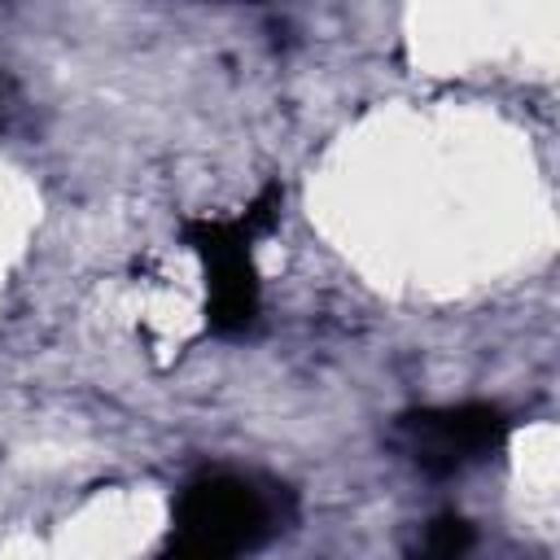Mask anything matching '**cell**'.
I'll use <instances>...</instances> for the list:
<instances>
[{
  "label": "cell",
  "instance_id": "obj_1",
  "mask_svg": "<svg viewBox=\"0 0 560 560\" xmlns=\"http://www.w3.org/2000/svg\"><path fill=\"white\" fill-rule=\"evenodd\" d=\"M284 188L267 184L236 219H184V241L206 267V324L214 337H241L258 324L254 241L276 228Z\"/></svg>",
  "mask_w": 560,
  "mask_h": 560
},
{
  "label": "cell",
  "instance_id": "obj_2",
  "mask_svg": "<svg viewBox=\"0 0 560 560\" xmlns=\"http://www.w3.org/2000/svg\"><path fill=\"white\" fill-rule=\"evenodd\" d=\"M289 521V494L284 486H262L258 477H241L228 468L192 477L175 499V529L184 538H197L223 556H241L276 538Z\"/></svg>",
  "mask_w": 560,
  "mask_h": 560
},
{
  "label": "cell",
  "instance_id": "obj_4",
  "mask_svg": "<svg viewBox=\"0 0 560 560\" xmlns=\"http://www.w3.org/2000/svg\"><path fill=\"white\" fill-rule=\"evenodd\" d=\"M472 542H477V529H472L468 516H459V512H438V516L420 529V538L411 542L407 560H468Z\"/></svg>",
  "mask_w": 560,
  "mask_h": 560
},
{
  "label": "cell",
  "instance_id": "obj_3",
  "mask_svg": "<svg viewBox=\"0 0 560 560\" xmlns=\"http://www.w3.org/2000/svg\"><path fill=\"white\" fill-rule=\"evenodd\" d=\"M512 420L494 402L416 407L394 420L389 442L429 477H455L508 442Z\"/></svg>",
  "mask_w": 560,
  "mask_h": 560
},
{
  "label": "cell",
  "instance_id": "obj_5",
  "mask_svg": "<svg viewBox=\"0 0 560 560\" xmlns=\"http://www.w3.org/2000/svg\"><path fill=\"white\" fill-rule=\"evenodd\" d=\"M158 560H232V556H223V551H214V547H206V542H197V538L171 534V542L162 547Z\"/></svg>",
  "mask_w": 560,
  "mask_h": 560
}]
</instances>
